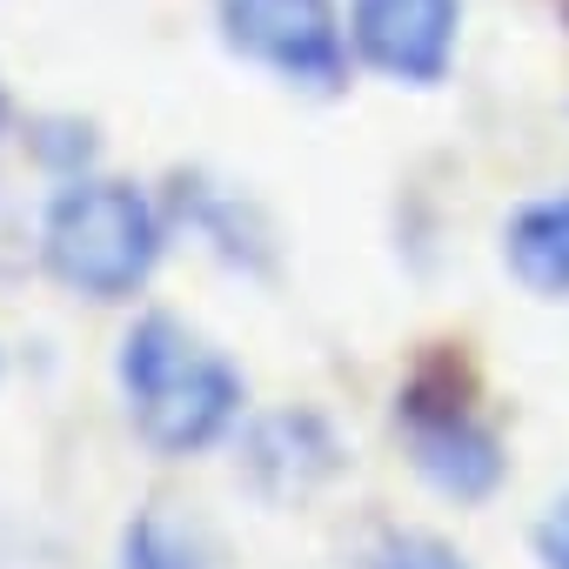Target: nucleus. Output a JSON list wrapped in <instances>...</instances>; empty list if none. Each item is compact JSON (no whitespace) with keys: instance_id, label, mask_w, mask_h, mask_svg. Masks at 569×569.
<instances>
[{"instance_id":"obj_1","label":"nucleus","mask_w":569,"mask_h":569,"mask_svg":"<svg viewBox=\"0 0 569 569\" xmlns=\"http://www.w3.org/2000/svg\"><path fill=\"white\" fill-rule=\"evenodd\" d=\"M114 376H121L134 436L168 462L214 449L241 422V402H248L241 369L174 316H141L121 336Z\"/></svg>"},{"instance_id":"obj_7","label":"nucleus","mask_w":569,"mask_h":569,"mask_svg":"<svg viewBox=\"0 0 569 569\" xmlns=\"http://www.w3.org/2000/svg\"><path fill=\"white\" fill-rule=\"evenodd\" d=\"M502 261L542 302H569V194L522 201L502 221Z\"/></svg>"},{"instance_id":"obj_10","label":"nucleus","mask_w":569,"mask_h":569,"mask_svg":"<svg viewBox=\"0 0 569 569\" xmlns=\"http://www.w3.org/2000/svg\"><path fill=\"white\" fill-rule=\"evenodd\" d=\"M369 569H469V562L442 536H429V529H396V536H382Z\"/></svg>"},{"instance_id":"obj_8","label":"nucleus","mask_w":569,"mask_h":569,"mask_svg":"<svg viewBox=\"0 0 569 569\" xmlns=\"http://www.w3.org/2000/svg\"><path fill=\"white\" fill-rule=\"evenodd\" d=\"M121 569H214V556L194 522H181L174 509L154 502L121 529Z\"/></svg>"},{"instance_id":"obj_4","label":"nucleus","mask_w":569,"mask_h":569,"mask_svg":"<svg viewBox=\"0 0 569 569\" xmlns=\"http://www.w3.org/2000/svg\"><path fill=\"white\" fill-rule=\"evenodd\" d=\"M396 422H402V436H409V462H416V476L436 489V496H449V502H482V496H496L502 489V442H496V429L469 409V402H456V396H429L422 382L402 396V409H396Z\"/></svg>"},{"instance_id":"obj_12","label":"nucleus","mask_w":569,"mask_h":569,"mask_svg":"<svg viewBox=\"0 0 569 569\" xmlns=\"http://www.w3.org/2000/svg\"><path fill=\"white\" fill-rule=\"evenodd\" d=\"M0 134H8V88H0Z\"/></svg>"},{"instance_id":"obj_11","label":"nucleus","mask_w":569,"mask_h":569,"mask_svg":"<svg viewBox=\"0 0 569 569\" xmlns=\"http://www.w3.org/2000/svg\"><path fill=\"white\" fill-rule=\"evenodd\" d=\"M536 562L542 569H569V489L542 509V522H536Z\"/></svg>"},{"instance_id":"obj_2","label":"nucleus","mask_w":569,"mask_h":569,"mask_svg":"<svg viewBox=\"0 0 569 569\" xmlns=\"http://www.w3.org/2000/svg\"><path fill=\"white\" fill-rule=\"evenodd\" d=\"M41 261L88 302H128L161 261V214L134 181L68 174L41 214Z\"/></svg>"},{"instance_id":"obj_9","label":"nucleus","mask_w":569,"mask_h":569,"mask_svg":"<svg viewBox=\"0 0 569 569\" xmlns=\"http://www.w3.org/2000/svg\"><path fill=\"white\" fill-rule=\"evenodd\" d=\"M28 148H34L48 168L81 174V168L94 161V128H88V121H34V128H28Z\"/></svg>"},{"instance_id":"obj_5","label":"nucleus","mask_w":569,"mask_h":569,"mask_svg":"<svg viewBox=\"0 0 569 569\" xmlns=\"http://www.w3.org/2000/svg\"><path fill=\"white\" fill-rule=\"evenodd\" d=\"M462 0H349V41L356 54L409 88H436L456 61Z\"/></svg>"},{"instance_id":"obj_6","label":"nucleus","mask_w":569,"mask_h":569,"mask_svg":"<svg viewBox=\"0 0 569 569\" xmlns=\"http://www.w3.org/2000/svg\"><path fill=\"white\" fill-rule=\"evenodd\" d=\"M342 469V442L316 409H274L241 436V476L261 502H309Z\"/></svg>"},{"instance_id":"obj_3","label":"nucleus","mask_w":569,"mask_h":569,"mask_svg":"<svg viewBox=\"0 0 569 569\" xmlns=\"http://www.w3.org/2000/svg\"><path fill=\"white\" fill-rule=\"evenodd\" d=\"M221 41L268 68L281 88L302 94H342L349 88V28L336 14V0H214Z\"/></svg>"}]
</instances>
